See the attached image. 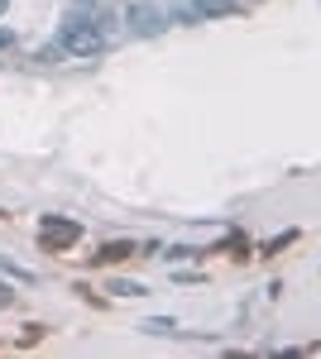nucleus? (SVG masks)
Instances as JSON below:
<instances>
[{
  "mask_svg": "<svg viewBox=\"0 0 321 359\" xmlns=\"http://www.w3.org/2000/svg\"><path fill=\"white\" fill-rule=\"evenodd\" d=\"M58 48H63V53H72V57H96L101 48H106V34H101V25H91V20L72 15V20H63Z\"/></svg>",
  "mask_w": 321,
  "mask_h": 359,
  "instance_id": "f257e3e1",
  "label": "nucleus"
},
{
  "mask_svg": "<svg viewBox=\"0 0 321 359\" xmlns=\"http://www.w3.org/2000/svg\"><path fill=\"white\" fill-rule=\"evenodd\" d=\"M168 10H163L159 0H130V10H125V29H130L134 39H154V34H163L168 29Z\"/></svg>",
  "mask_w": 321,
  "mask_h": 359,
  "instance_id": "f03ea898",
  "label": "nucleus"
},
{
  "mask_svg": "<svg viewBox=\"0 0 321 359\" xmlns=\"http://www.w3.org/2000/svg\"><path fill=\"white\" fill-rule=\"evenodd\" d=\"M81 240V225L77 221H58V216H48V221L39 225V245L44 249H67Z\"/></svg>",
  "mask_w": 321,
  "mask_h": 359,
  "instance_id": "7ed1b4c3",
  "label": "nucleus"
},
{
  "mask_svg": "<svg viewBox=\"0 0 321 359\" xmlns=\"http://www.w3.org/2000/svg\"><path fill=\"white\" fill-rule=\"evenodd\" d=\"M221 15H244L240 0H192L178 20H221Z\"/></svg>",
  "mask_w": 321,
  "mask_h": 359,
  "instance_id": "20e7f679",
  "label": "nucleus"
},
{
  "mask_svg": "<svg viewBox=\"0 0 321 359\" xmlns=\"http://www.w3.org/2000/svg\"><path fill=\"white\" fill-rule=\"evenodd\" d=\"M130 254H134V245H130V240H110V245L101 249L96 259H101V264H115V259H130Z\"/></svg>",
  "mask_w": 321,
  "mask_h": 359,
  "instance_id": "39448f33",
  "label": "nucleus"
},
{
  "mask_svg": "<svg viewBox=\"0 0 321 359\" xmlns=\"http://www.w3.org/2000/svg\"><path fill=\"white\" fill-rule=\"evenodd\" d=\"M110 292H115V297H144L149 287H144V283H134V278H115V283H110Z\"/></svg>",
  "mask_w": 321,
  "mask_h": 359,
  "instance_id": "423d86ee",
  "label": "nucleus"
},
{
  "mask_svg": "<svg viewBox=\"0 0 321 359\" xmlns=\"http://www.w3.org/2000/svg\"><path fill=\"white\" fill-rule=\"evenodd\" d=\"M178 326L168 321V316H154V321H144V335H173Z\"/></svg>",
  "mask_w": 321,
  "mask_h": 359,
  "instance_id": "0eeeda50",
  "label": "nucleus"
},
{
  "mask_svg": "<svg viewBox=\"0 0 321 359\" xmlns=\"http://www.w3.org/2000/svg\"><path fill=\"white\" fill-rule=\"evenodd\" d=\"M168 259H178V264H183V259H197V254H192L188 245H173V249H168Z\"/></svg>",
  "mask_w": 321,
  "mask_h": 359,
  "instance_id": "6e6552de",
  "label": "nucleus"
},
{
  "mask_svg": "<svg viewBox=\"0 0 321 359\" xmlns=\"http://www.w3.org/2000/svg\"><path fill=\"white\" fill-rule=\"evenodd\" d=\"M10 43H15V34H10V29H0V48H10Z\"/></svg>",
  "mask_w": 321,
  "mask_h": 359,
  "instance_id": "1a4fd4ad",
  "label": "nucleus"
},
{
  "mask_svg": "<svg viewBox=\"0 0 321 359\" xmlns=\"http://www.w3.org/2000/svg\"><path fill=\"white\" fill-rule=\"evenodd\" d=\"M5 5H10V0H0V15H5Z\"/></svg>",
  "mask_w": 321,
  "mask_h": 359,
  "instance_id": "9d476101",
  "label": "nucleus"
}]
</instances>
